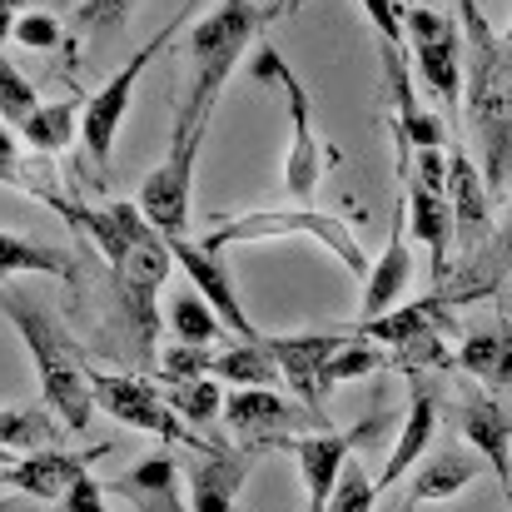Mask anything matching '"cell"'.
Returning <instances> with one entry per match:
<instances>
[{
    "label": "cell",
    "mask_w": 512,
    "mask_h": 512,
    "mask_svg": "<svg viewBox=\"0 0 512 512\" xmlns=\"http://www.w3.org/2000/svg\"><path fill=\"white\" fill-rule=\"evenodd\" d=\"M0 314L15 324L20 343L30 348V363H35V383L45 393V408L70 433H85L90 428V413H95V393H90V368L80 363L65 324L35 294H25L15 279L0 284Z\"/></svg>",
    "instance_id": "obj_1"
},
{
    "label": "cell",
    "mask_w": 512,
    "mask_h": 512,
    "mask_svg": "<svg viewBox=\"0 0 512 512\" xmlns=\"http://www.w3.org/2000/svg\"><path fill=\"white\" fill-rule=\"evenodd\" d=\"M264 25V10L254 0H224L214 15H204L189 35V95L174 115V125H209L214 115V100L224 95L239 55L249 50V40L259 35Z\"/></svg>",
    "instance_id": "obj_2"
},
{
    "label": "cell",
    "mask_w": 512,
    "mask_h": 512,
    "mask_svg": "<svg viewBox=\"0 0 512 512\" xmlns=\"http://www.w3.org/2000/svg\"><path fill=\"white\" fill-rule=\"evenodd\" d=\"M289 234H304V239H314L324 254H334L343 269L363 284L368 279V269H373V259L363 254V244L353 239V224L339 219V214H324V209H309V204H299V209H259V214H239V219H224L219 229H209V239H204V249H229V244H264V239H289Z\"/></svg>",
    "instance_id": "obj_3"
},
{
    "label": "cell",
    "mask_w": 512,
    "mask_h": 512,
    "mask_svg": "<svg viewBox=\"0 0 512 512\" xmlns=\"http://www.w3.org/2000/svg\"><path fill=\"white\" fill-rule=\"evenodd\" d=\"M468 120L483 150V174L488 189L503 194L512 179V40H503V50L488 65H468Z\"/></svg>",
    "instance_id": "obj_4"
},
{
    "label": "cell",
    "mask_w": 512,
    "mask_h": 512,
    "mask_svg": "<svg viewBox=\"0 0 512 512\" xmlns=\"http://www.w3.org/2000/svg\"><path fill=\"white\" fill-rule=\"evenodd\" d=\"M249 70H254V80L284 90L289 130H294V135H289V155H284V189H289V199L309 204V199L319 194V184H324V170H329L324 145H319V135H314V105H309V90H304V80L284 65V55H279L274 45H259V55H254Z\"/></svg>",
    "instance_id": "obj_5"
},
{
    "label": "cell",
    "mask_w": 512,
    "mask_h": 512,
    "mask_svg": "<svg viewBox=\"0 0 512 512\" xmlns=\"http://www.w3.org/2000/svg\"><path fill=\"white\" fill-rule=\"evenodd\" d=\"M194 5H199V0H184L170 25H160V35H150V40L130 55V65H120V70L90 95V105L80 110V145H85V155H90L95 165H110L115 140H120V125H125V115H130V100H135V85H140L145 65H155V55H160L165 45H174V30L194 15Z\"/></svg>",
    "instance_id": "obj_6"
},
{
    "label": "cell",
    "mask_w": 512,
    "mask_h": 512,
    "mask_svg": "<svg viewBox=\"0 0 512 512\" xmlns=\"http://www.w3.org/2000/svg\"><path fill=\"white\" fill-rule=\"evenodd\" d=\"M90 393H95V408H105L125 428L155 433L160 443H174V448H199L204 443L145 373H100V368H90Z\"/></svg>",
    "instance_id": "obj_7"
},
{
    "label": "cell",
    "mask_w": 512,
    "mask_h": 512,
    "mask_svg": "<svg viewBox=\"0 0 512 512\" xmlns=\"http://www.w3.org/2000/svg\"><path fill=\"white\" fill-rule=\"evenodd\" d=\"M209 140V125H174L170 130V155L165 165L145 174L140 184V209L145 219L165 234V239H184L189 234V199H194V160L199 145Z\"/></svg>",
    "instance_id": "obj_8"
},
{
    "label": "cell",
    "mask_w": 512,
    "mask_h": 512,
    "mask_svg": "<svg viewBox=\"0 0 512 512\" xmlns=\"http://www.w3.org/2000/svg\"><path fill=\"white\" fill-rule=\"evenodd\" d=\"M443 329H453V314L443 309V299H423V304H393L388 314H373L358 324V339H373L393 348V358L403 368H423V363H443L448 368V348L438 343Z\"/></svg>",
    "instance_id": "obj_9"
},
{
    "label": "cell",
    "mask_w": 512,
    "mask_h": 512,
    "mask_svg": "<svg viewBox=\"0 0 512 512\" xmlns=\"http://www.w3.org/2000/svg\"><path fill=\"white\" fill-rule=\"evenodd\" d=\"M378 423L383 418H363L358 428H314V433H284L274 448H289L294 458H299V473H304V493H309V512H319L329 503V493L339 488L343 468H348V458H353V448H363V443H373L378 438Z\"/></svg>",
    "instance_id": "obj_10"
},
{
    "label": "cell",
    "mask_w": 512,
    "mask_h": 512,
    "mask_svg": "<svg viewBox=\"0 0 512 512\" xmlns=\"http://www.w3.org/2000/svg\"><path fill=\"white\" fill-rule=\"evenodd\" d=\"M388 130H393V125H388ZM393 145H398V184H403V199H408V234L428 249L438 289H448V269H453V264H448V249H453V239H458L448 189H433V184L413 179V170H408V135H403V130H393Z\"/></svg>",
    "instance_id": "obj_11"
},
{
    "label": "cell",
    "mask_w": 512,
    "mask_h": 512,
    "mask_svg": "<svg viewBox=\"0 0 512 512\" xmlns=\"http://www.w3.org/2000/svg\"><path fill=\"white\" fill-rule=\"evenodd\" d=\"M224 423L244 438H264V448H274L284 433H314L329 428V418L299 398H284L279 388H234L224 398Z\"/></svg>",
    "instance_id": "obj_12"
},
{
    "label": "cell",
    "mask_w": 512,
    "mask_h": 512,
    "mask_svg": "<svg viewBox=\"0 0 512 512\" xmlns=\"http://www.w3.org/2000/svg\"><path fill=\"white\" fill-rule=\"evenodd\" d=\"M259 448H234V443H199L189 468H184V493L194 512H234L239 488L254 473Z\"/></svg>",
    "instance_id": "obj_13"
},
{
    "label": "cell",
    "mask_w": 512,
    "mask_h": 512,
    "mask_svg": "<svg viewBox=\"0 0 512 512\" xmlns=\"http://www.w3.org/2000/svg\"><path fill=\"white\" fill-rule=\"evenodd\" d=\"M448 204H453L458 244L468 254H478L483 239L493 234V189H488V174L478 170V160L468 155L463 140H448Z\"/></svg>",
    "instance_id": "obj_14"
},
{
    "label": "cell",
    "mask_w": 512,
    "mask_h": 512,
    "mask_svg": "<svg viewBox=\"0 0 512 512\" xmlns=\"http://www.w3.org/2000/svg\"><path fill=\"white\" fill-rule=\"evenodd\" d=\"M95 458H105V448L70 453V448L45 443V448H30L15 468H0V488H10V493H20V498H35V503H60L65 488H70L75 478H85Z\"/></svg>",
    "instance_id": "obj_15"
},
{
    "label": "cell",
    "mask_w": 512,
    "mask_h": 512,
    "mask_svg": "<svg viewBox=\"0 0 512 512\" xmlns=\"http://www.w3.org/2000/svg\"><path fill=\"white\" fill-rule=\"evenodd\" d=\"M170 254L174 264L184 269V279L214 304V314L229 324V334L234 339H259V329H254V319L244 314V304H239V294H234V279H229V269H224V259L214 254V249H204V239H170Z\"/></svg>",
    "instance_id": "obj_16"
},
{
    "label": "cell",
    "mask_w": 512,
    "mask_h": 512,
    "mask_svg": "<svg viewBox=\"0 0 512 512\" xmlns=\"http://www.w3.org/2000/svg\"><path fill=\"white\" fill-rule=\"evenodd\" d=\"M413 284V249H408V199L398 194L393 204V224H388V244L373 259L368 279H363V299H358V324L373 314H388Z\"/></svg>",
    "instance_id": "obj_17"
},
{
    "label": "cell",
    "mask_w": 512,
    "mask_h": 512,
    "mask_svg": "<svg viewBox=\"0 0 512 512\" xmlns=\"http://www.w3.org/2000/svg\"><path fill=\"white\" fill-rule=\"evenodd\" d=\"M463 438H468V448L493 468V478H498V488L512 493V408L508 403H498V398H488V393H473L468 403H463Z\"/></svg>",
    "instance_id": "obj_18"
},
{
    "label": "cell",
    "mask_w": 512,
    "mask_h": 512,
    "mask_svg": "<svg viewBox=\"0 0 512 512\" xmlns=\"http://www.w3.org/2000/svg\"><path fill=\"white\" fill-rule=\"evenodd\" d=\"M110 493L130 498L135 512H194L189 493H179V453H174V443H160L135 473L110 483Z\"/></svg>",
    "instance_id": "obj_19"
},
{
    "label": "cell",
    "mask_w": 512,
    "mask_h": 512,
    "mask_svg": "<svg viewBox=\"0 0 512 512\" xmlns=\"http://www.w3.org/2000/svg\"><path fill=\"white\" fill-rule=\"evenodd\" d=\"M279 368H284V383L299 403L319 408L324 413V393H319V368L343 348V334H279L269 339Z\"/></svg>",
    "instance_id": "obj_20"
},
{
    "label": "cell",
    "mask_w": 512,
    "mask_h": 512,
    "mask_svg": "<svg viewBox=\"0 0 512 512\" xmlns=\"http://www.w3.org/2000/svg\"><path fill=\"white\" fill-rule=\"evenodd\" d=\"M433 428H438V393H433L428 383H418L413 398H408V413H403L398 443H393V453H388V463H383V473H378V488H383V493H388L393 483H403V473L428 453Z\"/></svg>",
    "instance_id": "obj_21"
},
{
    "label": "cell",
    "mask_w": 512,
    "mask_h": 512,
    "mask_svg": "<svg viewBox=\"0 0 512 512\" xmlns=\"http://www.w3.org/2000/svg\"><path fill=\"white\" fill-rule=\"evenodd\" d=\"M453 363L468 378L488 383V388H512V324H478V329H468Z\"/></svg>",
    "instance_id": "obj_22"
},
{
    "label": "cell",
    "mask_w": 512,
    "mask_h": 512,
    "mask_svg": "<svg viewBox=\"0 0 512 512\" xmlns=\"http://www.w3.org/2000/svg\"><path fill=\"white\" fill-rule=\"evenodd\" d=\"M209 373L219 383H234V388H279L284 383V368H279V358H274L264 334L259 339H239L229 348H214Z\"/></svg>",
    "instance_id": "obj_23"
},
{
    "label": "cell",
    "mask_w": 512,
    "mask_h": 512,
    "mask_svg": "<svg viewBox=\"0 0 512 512\" xmlns=\"http://www.w3.org/2000/svg\"><path fill=\"white\" fill-rule=\"evenodd\" d=\"M478 473H483V463H478L473 453H463V448L433 453L428 463H418V473H413V483H408V508H413V503H448V498H458Z\"/></svg>",
    "instance_id": "obj_24"
},
{
    "label": "cell",
    "mask_w": 512,
    "mask_h": 512,
    "mask_svg": "<svg viewBox=\"0 0 512 512\" xmlns=\"http://www.w3.org/2000/svg\"><path fill=\"white\" fill-rule=\"evenodd\" d=\"M20 274H45V279H75V259L55 244H35L25 234H5L0 229V284L20 279Z\"/></svg>",
    "instance_id": "obj_25"
},
{
    "label": "cell",
    "mask_w": 512,
    "mask_h": 512,
    "mask_svg": "<svg viewBox=\"0 0 512 512\" xmlns=\"http://www.w3.org/2000/svg\"><path fill=\"white\" fill-rule=\"evenodd\" d=\"M75 130H80V110H75L70 100L35 105V110L15 125L20 145H25V150H35V155H60V150L75 140Z\"/></svg>",
    "instance_id": "obj_26"
},
{
    "label": "cell",
    "mask_w": 512,
    "mask_h": 512,
    "mask_svg": "<svg viewBox=\"0 0 512 512\" xmlns=\"http://www.w3.org/2000/svg\"><path fill=\"white\" fill-rule=\"evenodd\" d=\"M413 65L423 75V85L453 110L463 85H468V65H463V45H413Z\"/></svg>",
    "instance_id": "obj_27"
},
{
    "label": "cell",
    "mask_w": 512,
    "mask_h": 512,
    "mask_svg": "<svg viewBox=\"0 0 512 512\" xmlns=\"http://www.w3.org/2000/svg\"><path fill=\"white\" fill-rule=\"evenodd\" d=\"M170 334L179 343H224L229 339V324L214 314V304L189 284L170 299Z\"/></svg>",
    "instance_id": "obj_28"
},
{
    "label": "cell",
    "mask_w": 512,
    "mask_h": 512,
    "mask_svg": "<svg viewBox=\"0 0 512 512\" xmlns=\"http://www.w3.org/2000/svg\"><path fill=\"white\" fill-rule=\"evenodd\" d=\"M388 363H398L393 358V348H383V343H348L343 339V348L319 368V393L329 398L339 383H353V378H368V373H378V368H388Z\"/></svg>",
    "instance_id": "obj_29"
},
{
    "label": "cell",
    "mask_w": 512,
    "mask_h": 512,
    "mask_svg": "<svg viewBox=\"0 0 512 512\" xmlns=\"http://www.w3.org/2000/svg\"><path fill=\"white\" fill-rule=\"evenodd\" d=\"M60 418L50 408H0V448L5 453H30L60 438Z\"/></svg>",
    "instance_id": "obj_30"
},
{
    "label": "cell",
    "mask_w": 512,
    "mask_h": 512,
    "mask_svg": "<svg viewBox=\"0 0 512 512\" xmlns=\"http://www.w3.org/2000/svg\"><path fill=\"white\" fill-rule=\"evenodd\" d=\"M170 408L184 418V423H209V418H219L224 413V388H219V378L214 373H204V378H179L170 383Z\"/></svg>",
    "instance_id": "obj_31"
},
{
    "label": "cell",
    "mask_w": 512,
    "mask_h": 512,
    "mask_svg": "<svg viewBox=\"0 0 512 512\" xmlns=\"http://www.w3.org/2000/svg\"><path fill=\"white\" fill-rule=\"evenodd\" d=\"M403 25H408V40L413 45H463V25L433 5H408L403 10Z\"/></svg>",
    "instance_id": "obj_32"
},
{
    "label": "cell",
    "mask_w": 512,
    "mask_h": 512,
    "mask_svg": "<svg viewBox=\"0 0 512 512\" xmlns=\"http://www.w3.org/2000/svg\"><path fill=\"white\" fill-rule=\"evenodd\" d=\"M383 498V488H378V478H368L358 463H348L339 478V488L329 493V503L319 512H373V503Z\"/></svg>",
    "instance_id": "obj_33"
},
{
    "label": "cell",
    "mask_w": 512,
    "mask_h": 512,
    "mask_svg": "<svg viewBox=\"0 0 512 512\" xmlns=\"http://www.w3.org/2000/svg\"><path fill=\"white\" fill-rule=\"evenodd\" d=\"M35 105H40L35 85H30V80H25V75H20V70H15V65L0 55V115H5V125L15 130V125H20Z\"/></svg>",
    "instance_id": "obj_34"
},
{
    "label": "cell",
    "mask_w": 512,
    "mask_h": 512,
    "mask_svg": "<svg viewBox=\"0 0 512 512\" xmlns=\"http://www.w3.org/2000/svg\"><path fill=\"white\" fill-rule=\"evenodd\" d=\"M209 358H214V343H179L174 339L160 353V378L179 383V378H204L209 373Z\"/></svg>",
    "instance_id": "obj_35"
},
{
    "label": "cell",
    "mask_w": 512,
    "mask_h": 512,
    "mask_svg": "<svg viewBox=\"0 0 512 512\" xmlns=\"http://www.w3.org/2000/svg\"><path fill=\"white\" fill-rule=\"evenodd\" d=\"M10 40L25 45V50H55V45H60V20L45 15V10H20Z\"/></svg>",
    "instance_id": "obj_36"
},
{
    "label": "cell",
    "mask_w": 512,
    "mask_h": 512,
    "mask_svg": "<svg viewBox=\"0 0 512 512\" xmlns=\"http://www.w3.org/2000/svg\"><path fill=\"white\" fill-rule=\"evenodd\" d=\"M130 15H135V0H80V10H75V20L85 30H100V35L120 30Z\"/></svg>",
    "instance_id": "obj_37"
},
{
    "label": "cell",
    "mask_w": 512,
    "mask_h": 512,
    "mask_svg": "<svg viewBox=\"0 0 512 512\" xmlns=\"http://www.w3.org/2000/svg\"><path fill=\"white\" fill-rule=\"evenodd\" d=\"M358 10L368 15V25L378 30L383 45H403V0H358Z\"/></svg>",
    "instance_id": "obj_38"
},
{
    "label": "cell",
    "mask_w": 512,
    "mask_h": 512,
    "mask_svg": "<svg viewBox=\"0 0 512 512\" xmlns=\"http://www.w3.org/2000/svg\"><path fill=\"white\" fill-rule=\"evenodd\" d=\"M0 184H15V189H35L40 179L35 174H25V165H20V135L10 130V125H0Z\"/></svg>",
    "instance_id": "obj_39"
},
{
    "label": "cell",
    "mask_w": 512,
    "mask_h": 512,
    "mask_svg": "<svg viewBox=\"0 0 512 512\" xmlns=\"http://www.w3.org/2000/svg\"><path fill=\"white\" fill-rule=\"evenodd\" d=\"M105 493H110V488L85 473V478H75V483L65 488V498L55 503V512H110L105 508Z\"/></svg>",
    "instance_id": "obj_40"
},
{
    "label": "cell",
    "mask_w": 512,
    "mask_h": 512,
    "mask_svg": "<svg viewBox=\"0 0 512 512\" xmlns=\"http://www.w3.org/2000/svg\"><path fill=\"white\" fill-rule=\"evenodd\" d=\"M508 264H512V204H508V219H503V229H498V244H493V254H488V274H483V284L493 289L503 274H508ZM478 284V289H483Z\"/></svg>",
    "instance_id": "obj_41"
},
{
    "label": "cell",
    "mask_w": 512,
    "mask_h": 512,
    "mask_svg": "<svg viewBox=\"0 0 512 512\" xmlns=\"http://www.w3.org/2000/svg\"><path fill=\"white\" fill-rule=\"evenodd\" d=\"M304 0H274L269 10H264V20H279V15H289V10H299Z\"/></svg>",
    "instance_id": "obj_42"
},
{
    "label": "cell",
    "mask_w": 512,
    "mask_h": 512,
    "mask_svg": "<svg viewBox=\"0 0 512 512\" xmlns=\"http://www.w3.org/2000/svg\"><path fill=\"white\" fill-rule=\"evenodd\" d=\"M0 512H40V508H35V498L20 503V493H15V498H0Z\"/></svg>",
    "instance_id": "obj_43"
},
{
    "label": "cell",
    "mask_w": 512,
    "mask_h": 512,
    "mask_svg": "<svg viewBox=\"0 0 512 512\" xmlns=\"http://www.w3.org/2000/svg\"><path fill=\"white\" fill-rule=\"evenodd\" d=\"M15 15H20V10H5V5H0V45L10 40V30H15Z\"/></svg>",
    "instance_id": "obj_44"
},
{
    "label": "cell",
    "mask_w": 512,
    "mask_h": 512,
    "mask_svg": "<svg viewBox=\"0 0 512 512\" xmlns=\"http://www.w3.org/2000/svg\"><path fill=\"white\" fill-rule=\"evenodd\" d=\"M0 5H5V10H25L30 0H0Z\"/></svg>",
    "instance_id": "obj_45"
},
{
    "label": "cell",
    "mask_w": 512,
    "mask_h": 512,
    "mask_svg": "<svg viewBox=\"0 0 512 512\" xmlns=\"http://www.w3.org/2000/svg\"><path fill=\"white\" fill-rule=\"evenodd\" d=\"M5 458H10V453H5V448H0V463H5Z\"/></svg>",
    "instance_id": "obj_46"
},
{
    "label": "cell",
    "mask_w": 512,
    "mask_h": 512,
    "mask_svg": "<svg viewBox=\"0 0 512 512\" xmlns=\"http://www.w3.org/2000/svg\"><path fill=\"white\" fill-rule=\"evenodd\" d=\"M503 40H512V25H508V35H503Z\"/></svg>",
    "instance_id": "obj_47"
},
{
    "label": "cell",
    "mask_w": 512,
    "mask_h": 512,
    "mask_svg": "<svg viewBox=\"0 0 512 512\" xmlns=\"http://www.w3.org/2000/svg\"><path fill=\"white\" fill-rule=\"evenodd\" d=\"M403 512H408V503H403Z\"/></svg>",
    "instance_id": "obj_48"
}]
</instances>
